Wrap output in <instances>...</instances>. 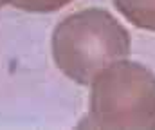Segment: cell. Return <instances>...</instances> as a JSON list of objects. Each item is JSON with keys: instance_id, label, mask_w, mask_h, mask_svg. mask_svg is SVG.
I'll return each instance as SVG.
<instances>
[{"instance_id": "cell-3", "label": "cell", "mask_w": 155, "mask_h": 130, "mask_svg": "<svg viewBox=\"0 0 155 130\" xmlns=\"http://www.w3.org/2000/svg\"><path fill=\"white\" fill-rule=\"evenodd\" d=\"M114 5L135 27L155 31V0H114Z\"/></svg>"}, {"instance_id": "cell-5", "label": "cell", "mask_w": 155, "mask_h": 130, "mask_svg": "<svg viewBox=\"0 0 155 130\" xmlns=\"http://www.w3.org/2000/svg\"><path fill=\"white\" fill-rule=\"evenodd\" d=\"M16 0H0V7H4V5H7V4H15Z\"/></svg>"}, {"instance_id": "cell-2", "label": "cell", "mask_w": 155, "mask_h": 130, "mask_svg": "<svg viewBox=\"0 0 155 130\" xmlns=\"http://www.w3.org/2000/svg\"><path fill=\"white\" fill-rule=\"evenodd\" d=\"M81 127L155 128V74L128 58L105 67L90 82Z\"/></svg>"}, {"instance_id": "cell-4", "label": "cell", "mask_w": 155, "mask_h": 130, "mask_svg": "<svg viewBox=\"0 0 155 130\" xmlns=\"http://www.w3.org/2000/svg\"><path fill=\"white\" fill-rule=\"evenodd\" d=\"M71 2L72 0H16L15 5L29 13H52L65 7Z\"/></svg>"}, {"instance_id": "cell-1", "label": "cell", "mask_w": 155, "mask_h": 130, "mask_svg": "<svg viewBox=\"0 0 155 130\" xmlns=\"http://www.w3.org/2000/svg\"><path fill=\"white\" fill-rule=\"evenodd\" d=\"M132 38L114 15L88 7L61 18L51 35V56L58 71L88 87L105 67L128 58Z\"/></svg>"}]
</instances>
